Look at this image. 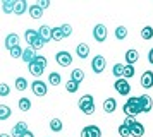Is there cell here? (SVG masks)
<instances>
[{
  "label": "cell",
  "mask_w": 153,
  "mask_h": 137,
  "mask_svg": "<svg viewBox=\"0 0 153 137\" xmlns=\"http://www.w3.org/2000/svg\"><path fill=\"white\" fill-rule=\"evenodd\" d=\"M122 110H124L126 116H136V115H139V113H141L139 98H136V96H131V98H129V99L124 103Z\"/></svg>",
  "instance_id": "cell-1"
},
{
  "label": "cell",
  "mask_w": 153,
  "mask_h": 137,
  "mask_svg": "<svg viewBox=\"0 0 153 137\" xmlns=\"http://www.w3.org/2000/svg\"><path fill=\"white\" fill-rule=\"evenodd\" d=\"M114 89H115L120 96H127L131 93V84L127 82V79L120 77V79H117V81L114 82Z\"/></svg>",
  "instance_id": "cell-2"
},
{
  "label": "cell",
  "mask_w": 153,
  "mask_h": 137,
  "mask_svg": "<svg viewBox=\"0 0 153 137\" xmlns=\"http://www.w3.org/2000/svg\"><path fill=\"white\" fill-rule=\"evenodd\" d=\"M55 60L57 63L60 65V67H71V63H72V57H71L69 52H57L55 55Z\"/></svg>",
  "instance_id": "cell-3"
},
{
  "label": "cell",
  "mask_w": 153,
  "mask_h": 137,
  "mask_svg": "<svg viewBox=\"0 0 153 137\" xmlns=\"http://www.w3.org/2000/svg\"><path fill=\"white\" fill-rule=\"evenodd\" d=\"M105 65H107V62H105V57H102V55H97V57L91 60V68H93V72H97V74H102V72H103Z\"/></svg>",
  "instance_id": "cell-4"
},
{
  "label": "cell",
  "mask_w": 153,
  "mask_h": 137,
  "mask_svg": "<svg viewBox=\"0 0 153 137\" xmlns=\"http://www.w3.org/2000/svg\"><path fill=\"white\" fill-rule=\"evenodd\" d=\"M31 89H33V93H35L36 96H40V98H43V96L47 94V91H48V88H47V82L40 81V79H36V81L31 84Z\"/></svg>",
  "instance_id": "cell-5"
},
{
  "label": "cell",
  "mask_w": 153,
  "mask_h": 137,
  "mask_svg": "<svg viewBox=\"0 0 153 137\" xmlns=\"http://www.w3.org/2000/svg\"><path fill=\"white\" fill-rule=\"evenodd\" d=\"M93 38L98 41V43H103L107 40V27L103 24H97L93 27Z\"/></svg>",
  "instance_id": "cell-6"
},
{
  "label": "cell",
  "mask_w": 153,
  "mask_h": 137,
  "mask_svg": "<svg viewBox=\"0 0 153 137\" xmlns=\"http://www.w3.org/2000/svg\"><path fill=\"white\" fill-rule=\"evenodd\" d=\"M26 132H29V127L26 122H19L16 123L14 127H12V134H10V137H22Z\"/></svg>",
  "instance_id": "cell-7"
},
{
  "label": "cell",
  "mask_w": 153,
  "mask_h": 137,
  "mask_svg": "<svg viewBox=\"0 0 153 137\" xmlns=\"http://www.w3.org/2000/svg\"><path fill=\"white\" fill-rule=\"evenodd\" d=\"M139 106H141V113H148L153 108V101L148 94H141L139 96Z\"/></svg>",
  "instance_id": "cell-8"
},
{
  "label": "cell",
  "mask_w": 153,
  "mask_h": 137,
  "mask_svg": "<svg viewBox=\"0 0 153 137\" xmlns=\"http://www.w3.org/2000/svg\"><path fill=\"white\" fill-rule=\"evenodd\" d=\"M141 86L145 89H152L153 88V70H146L141 75Z\"/></svg>",
  "instance_id": "cell-9"
},
{
  "label": "cell",
  "mask_w": 153,
  "mask_h": 137,
  "mask_svg": "<svg viewBox=\"0 0 153 137\" xmlns=\"http://www.w3.org/2000/svg\"><path fill=\"white\" fill-rule=\"evenodd\" d=\"M50 33H52V27H48V26H40L38 27V38L43 41V43H48L52 38H50Z\"/></svg>",
  "instance_id": "cell-10"
},
{
  "label": "cell",
  "mask_w": 153,
  "mask_h": 137,
  "mask_svg": "<svg viewBox=\"0 0 153 137\" xmlns=\"http://www.w3.org/2000/svg\"><path fill=\"white\" fill-rule=\"evenodd\" d=\"M91 105H95V101H93V96H91V94L81 96V99L77 101V106H79V110H81V111H83V110H86L88 106H91Z\"/></svg>",
  "instance_id": "cell-11"
},
{
  "label": "cell",
  "mask_w": 153,
  "mask_h": 137,
  "mask_svg": "<svg viewBox=\"0 0 153 137\" xmlns=\"http://www.w3.org/2000/svg\"><path fill=\"white\" fill-rule=\"evenodd\" d=\"M16 46H19V36L16 33H10L5 38V48L7 50H12V48H16Z\"/></svg>",
  "instance_id": "cell-12"
},
{
  "label": "cell",
  "mask_w": 153,
  "mask_h": 137,
  "mask_svg": "<svg viewBox=\"0 0 153 137\" xmlns=\"http://www.w3.org/2000/svg\"><path fill=\"white\" fill-rule=\"evenodd\" d=\"M28 10V2L26 0H16L14 2V14L16 15H21Z\"/></svg>",
  "instance_id": "cell-13"
},
{
  "label": "cell",
  "mask_w": 153,
  "mask_h": 137,
  "mask_svg": "<svg viewBox=\"0 0 153 137\" xmlns=\"http://www.w3.org/2000/svg\"><path fill=\"white\" fill-rule=\"evenodd\" d=\"M129 130H131V136L132 137H143V136H145V125H143V123H139V122H136Z\"/></svg>",
  "instance_id": "cell-14"
},
{
  "label": "cell",
  "mask_w": 153,
  "mask_h": 137,
  "mask_svg": "<svg viewBox=\"0 0 153 137\" xmlns=\"http://www.w3.org/2000/svg\"><path fill=\"white\" fill-rule=\"evenodd\" d=\"M76 53L79 58H88V55H90V46L86 45V43H79L76 46Z\"/></svg>",
  "instance_id": "cell-15"
},
{
  "label": "cell",
  "mask_w": 153,
  "mask_h": 137,
  "mask_svg": "<svg viewBox=\"0 0 153 137\" xmlns=\"http://www.w3.org/2000/svg\"><path fill=\"white\" fill-rule=\"evenodd\" d=\"M35 57H36V53H35V50H33V48H26V50H22V60L26 62V63H31V62H35Z\"/></svg>",
  "instance_id": "cell-16"
},
{
  "label": "cell",
  "mask_w": 153,
  "mask_h": 137,
  "mask_svg": "<svg viewBox=\"0 0 153 137\" xmlns=\"http://www.w3.org/2000/svg\"><path fill=\"white\" fill-rule=\"evenodd\" d=\"M115 108H117V101H115L114 98H107V99L103 101V110L107 111V113H114Z\"/></svg>",
  "instance_id": "cell-17"
},
{
  "label": "cell",
  "mask_w": 153,
  "mask_h": 137,
  "mask_svg": "<svg viewBox=\"0 0 153 137\" xmlns=\"http://www.w3.org/2000/svg\"><path fill=\"white\" fill-rule=\"evenodd\" d=\"M138 58H139V55L136 50H127L126 52V62H127V65H134L138 62Z\"/></svg>",
  "instance_id": "cell-18"
},
{
  "label": "cell",
  "mask_w": 153,
  "mask_h": 137,
  "mask_svg": "<svg viewBox=\"0 0 153 137\" xmlns=\"http://www.w3.org/2000/svg\"><path fill=\"white\" fill-rule=\"evenodd\" d=\"M28 67H29V72H31V74L35 75V77H40V75L43 74V70H45V68L40 67V65H38V63H35V62H31V63H29Z\"/></svg>",
  "instance_id": "cell-19"
},
{
  "label": "cell",
  "mask_w": 153,
  "mask_h": 137,
  "mask_svg": "<svg viewBox=\"0 0 153 137\" xmlns=\"http://www.w3.org/2000/svg\"><path fill=\"white\" fill-rule=\"evenodd\" d=\"M71 79H72L74 82H77V84H79V82H83L84 81V72L81 70V68H74V70H72V74H71Z\"/></svg>",
  "instance_id": "cell-20"
},
{
  "label": "cell",
  "mask_w": 153,
  "mask_h": 137,
  "mask_svg": "<svg viewBox=\"0 0 153 137\" xmlns=\"http://www.w3.org/2000/svg\"><path fill=\"white\" fill-rule=\"evenodd\" d=\"M50 129L53 130V132H62V129H64L62 120L60 118H52L50 120Z\"/></svg>",
  "instance_id": "cell-21"
},
{
  "label": "cell",
  "mask_w": 153,
  "mask_h": 137,
  "mask_svg": "<svg viewBox=\"0 0 153 137\" xmlns=\"http://www.w3.org/2000/svg\"><path fill=\"white\" fill-rule=\"evenodd\" d=\"M29 15H31L33 19H40V17L43 15V10L36 5V4L35 5H29Z\"/></svg>",
  "instance_id": "cell-22"
},
{
  "label": "cell",
  "mask_w": 153,
  "mask_h": 137,
  "mask_svg": "<svg viewBox=\"0 0 153 137\" xmlns=\"http://www.w3.org/2000/svg\"><path fill=\"white\" fill-rule=\"evenodd\" d=\"M24 38H26V41H28V46L33 43V41L38 38V31L36 29H28L26 33H24Z\"/></svg>",
  "instance_id": "cell-23"
},
{
  "label": "cell",
  "mask_w": 153,
  "mask_h": 137,
  "mask_svg": "<svg viewBox=\"0 0 153 137\" xmlns=\"http://www.w3.org/2000/svg\"><path fill=\"white\" fill-rule=\"evenodd\" d=\"M10 115H12V111L7 105H0V120H7V118H10Z\"/></svg>",
  "instance_id": "cell-24"
},
{
  "label": "cell",
  "mask_w": 153,
  "mask_h": 137,
  "mask_svg": "<svg viewBox=\"0 0 153 137\" xmlns=\"http://www.w3.org/2000/svg\"><path fill=\"white\" fill-rule=\"evenodd\" d=\"M141 38L143 40H153V27L152 26H145L143 29H141Z\"/></svg>",
  "instance_id": "cell-25"
},
{
  "label": "cell",
  "mask_w": 153,
  "mask_h": 137,
  "mask_svg": "<svg viewBox=\"0 0 153 137\" xmlns=\"http://www.w3.org/2000/svg\"><path fill=\"white\" fill-rule=\"evenodd\" d=\"M14 2L16 0H4L2 4V9L5 14H14Z\"/></svg>",
  "instance_id": "cell-26"
},
{
  "label": "cell",
  "mask_w": 153,
  "mask_h": 137,
  "mask_svg": "<svg viewBox=\"0 0 153 137\" xmlns=\"http://www.w3.org/2000/svg\"><path fill=\"white\" fill-rule=\"evenodd\" d=\"M16 89L17 91H26L28 89V81L24 77H17L16 79Z\"/></svg>",
  "instance_id": "cell-27"
},
{
  "label": "cell",
  "mask_w": 153,
  "mask_h": 137,
  "mask_svg": "<svg viewBox=\"0 0 153 137\" xmlns=\"http://www.w3.org/2000/svg\"><path fill=\"white\" fill-rule=\"evenodd\" d=\"M19 110H21V111H29V110H31V101H29V98H21V99H19Z\"/></svg>",
  "instance_id": "cell-28"
},
{
  "label": "cell",
  "mask_w": 153,
  "mask_h": 137,
  "mask_svg": "<svg viewBox=\"0 0 153 137\" xmlns=\"http://www.w3.org/2000/svg\"><path fill=\"white\" fill-rule=\"evenodd\" d=\"M60 81H62V77H60V74H59V72H52V74L48 75V82L52 84V86H59V84H60Z\"/></svg>",
  "instance_id": "cell-29"
},
{
  "label": "cell",
  "mask_w": 153,
  "mask_h": 137,
  "mask_svg": "<svg viewBox=\"0 0 153 137\" xmlns=\"http://www.w3.org/2000/svg\"><path fill=\"white\" fill-rule=\"evenodd\" d=\"M115 38L117 40H126L127 38V29L124 26H117L115 27Z\"/></svg>",
  "instance_id": "cell-30"
},
{
  "label": "cell",
  "mask_w": 153,
  "mask_h": 137,
  "mask_svg": "<svg viewBox=\"0 0 153 137\" xmlns=\"http://www.w3.org/2000/svg\"><path fill=\"white\" fill-rule=\"evenodd\" d=\"M86 129H88L90 137H102V130H100V127H97V125H88Z\"/></svg>",
  "instance_id": "cell-31"
},
{
  "label": "cell",
  "mask_w": 153,
  "mask_h": 137,
  "mask_svg": "<svg viewBox=\"0 0 153 137\" xmlns=\"http://www.w3.org/2000/svg\"><path fill=\"white\" fill-rule=\"evenodd\" d=\"M112 72H114V75H115L117 79L124 77V65H122V63H115L114 68H112Z\"/></svg>",
  "instance_id": "cell-32"
},
{
  "label": "cell",
  "mask_w": 153,
  "mask_h": 137,
  "mask_svg": "<svg viewBox=\"0 0 153 137\" xmlns=\"http://www.w3.org/2000/svg\"><path fill=\"white\" fill-rule=\"evenodd\" d=\"M50 38H52L53 41H60V40H62L64 36H62V31H60V27H52Z\"/></svg>",
  "instance_id": "cell-33"
},
{
  "label": "cell",
  "mask_w": 153,
  "mask_h": 137,
  "mask_svg": "<svg viewBox=\"0 0 153 137\" xmlns=\"http://www.w3.org/2000/svg\"><path fill=\"white\" fill-rule=\"evenodd\" d=\"M65 89H67L69 93H76L77 89H79V84H77V82H74L72 79H69V81L65 82Z\"/></svg>",
  "instance_id": "cell-34"
},
{
  "label": "cell",
  "mask_w": 153,
  "mask_h": 137,
  "mask_svg": "<svg viewBox=\"0 0 153 137\" xmlns=\"http://www.w3.org/2000/svg\"><path fill=\"white\" fill-rule=\"evenodd\" d=\"M134 74H136V70L132 65H124V79H131Z\"/></svg>",
  "instance_id": "cell-35"
},
{
  "label": "cell",
  "mask_w": 153,
  "mask_h": 137,
  "mask_svg": "<svg viewBox=\"0 0 153 137\" xmlns=\"http://www.w3.org/2000/svg\"><path fill=\"white\" fill-rule=\"evenodd\" d=\"M60 31H62L64 38H69L71 34H72V27H71V24H62L60 26Z\"/></svg>",
  "instance_id": "cell-36"
},
{
  "label": "cell",
  "mask_w": 153,
  "mask_h": 137,
  "mask_svg": "<svg viewBox=\"0 0 153 137\" xmlns=\"http://www.w3.org/2000/svg\"><path fill=\"white\" fill-rule=\"evenodd\" d=\"M9 53H10L12 58H21V57H22V48L21 46H16V48H12V50H9Z\"/></svg>",
  "instance_id": "cell-37"
},
{
  "label": "cell",
  "mask_w": 153,
  "mask_h": 137,
  "mask_svg": "<svg viewBox=\"0 0 153 137\" xmlns=\"http://www.w3.org/2000/svg\"><path fill=\"white\" fill-rule=\"evenodd\" d=\"M119 136H120V137H129V136H131V130H129V127L122 123V125L119 127Z\"/></svg>",
  "instance_id": "cell-38"
},
{
  "label": "cell",
  "mask_w": 153,
  "mask_h": 137,
  "mask_svg": "<svg viewBox=\"0 0 153 137\" xmlns=\"http://www.w3.org/2000/svg\"><path fill=\"white\" fill-rule=\"evenodd\" d=\"M35 63H38V65L43 67V68H47V63H48V62H47V58H45L43 55H36L35 57Z\"/></svg>",
  "instance_id": "cell-39"
},
{
  "label": "cell",
  "mask_w": 153,
  "mask_h": 137,
  "mask_svg": "<svg viewBox=\"0 0 153 137\" xmlns=\"http://www.w3.org/2000/svg\"><path fill=\"white\" fill-rule=\"evenodd\" d=\"M9 94H10V88H9V84L2 82V84H0V96H9Z\"/></svg>",
  "instance_id": "cell-40"
},
{
  "label": "cell",
  "mask_w": 153,
  "mask_h": 137,
  "mask_svg": "<svg viewBox=\"0 0 153 137\" xmlns=\"http://www.w3.org/2000/svg\"><path fill=\"white\" fill-rule=\"evenodd\" d=\"M43 45H45V43H43L42 40H40V38H36L35 41H33V43H31V45H29V48H33V50H40V48H43Z\"/></svg>",
  "instance_id": "cell-41"
},
{
  "label": "cell",
  "mask_w": 153,
  "mask_h": 137,
  "mask_svg": "<svg viewBox=\"0 0 153 137\" xmlns=\"http://www.w3.org/2000/svg\"><path fill=\"white\" fill-rule=\"evenodd\" d=\"M136 122H138V120H136V116H126V120H124V125H127V127L131 129V127H132V125H134Z\"/></svg>",
  "instance_id": "cell-42"
},
{
  "label": "cell",
  "mask_w": 153,
  "mask_h": 137,
  "mask_svg": "<svg viewBox=\"0 0 153 137\" xmlns=\"http://www.w3.org/2000/svg\"><path fill=\"white\" fill-rule=\"evenodd\" d=\"M36 5L40 7L42 10H45V9H48V7H50V0H38V4H36Z\"/></svg>",
  "instance_id": "cell-43"
},
{
  "label": "cell",
  "mask_w": 153,
  "mask_h": 137,
  "mask_svg": "<svg viewBox=\"0 0 153 137\" xmlns=\"http://www.w3.org/2000/svg\"><path fill=\"white\" fill-rule=\"evenodd\" d=\"M83 113L84 115H93V113H95V105H91V106H88L86 110H83Z\"/></svg>",
  "instance_id": "cell-44"
},
{
  "label": "cell",
  "mask_w": 153,
  "mask_h": 137,
  "mask_svg": "<svg viewBox=\"0 0 153 137\" xmlns=\"http://www.w3.org/2000/svg\"><path fill=\"white\" fill-rule=\"evenodd\" d=\"M148 62H150V63L153 65V48L150 50V52H148Z\"/></svg>",
  "instance_id": "cell-45"
},
{
  "label": "cell",
  "mask_w": 153,
  "mask_h": 137,
  "mask_svg": "<svg viewBox=\"0 0 153 137\" xmlns=\"http://www.w3.org/2000/svg\"><path fill=\"white\" fill-rule=\"evenodd\" d=\"M81 137H90V134H88V129H86V127L81 130Z\"/></svg>",
  "instance_id": "cell-46"
},
{
  "label": "cell",
  "mask_w": 153,
  "mask_h": 137,
  "mask_svg": "<svg viewBox=\"0 0 153 137\" xmlns=\"http://www.w3.org/2000/svg\"><path fill=\"white\" fill-rule=\"evenodd\" d=\"M22 137H35V134H33V132H26Z\"/></svg>",
  "instance_id": "cell-47"
},
{
  "label": "cell",
  "mask_w": 153,
  "mask_h": 137,
  "mask_svg": "<svg viewBox=\"0 0 153 137\" xmlns=\"http://www.w3.org/2000/svg\"><path fill=\"white\" fill-rule=\"evenodd\" d=\"M0 137H10L9 134H0Z\"/></svg>",
  "instance_id": "cell-48"
}]
</instances>
